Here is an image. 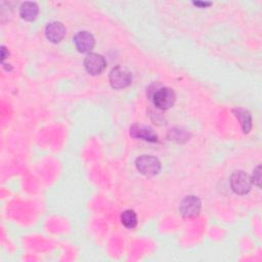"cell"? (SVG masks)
<instances>
[{"label":"cell","mask_w":262,"mask_h":262,"mask_svg":"<svg viewBox=\"0 0 262 262\" xmlns=\"http://www.w3.org/2000/svg\"><path fill=\"white\" fill-rule=\"evenodd\" d=\"M135 165L137 170L142 175L148 176V177L157 175L161 169L160 161L152 156H146V155H143L137 158Z\"/></svg>","instance_id":"6da1fadb"},{"label":"cell","mask_w":262,"mask_h":262,"mask_svg":"<svg viewBox=\"0 0 262 262\" xmlns=\"http://www.w3.org/2000/svg\"><path fill=\"white\" fill-rule=\"evenodd\" d=\"M132 75L128 69L117 66L110 73V83L114 89H123L130 85Z\"/></svg>","instance_id":"7a4b0ae2"},{"label":"cell","mask_w":262,"mask_h":262,"mask_svg":"<svg viewBox=\"0 0 262 262\" xmlns=\"http://www.w3.org/2000/svg\"><path fill=\"white\" fill-rule=\"evenodd\" d=\"M175 99V92L168 87L159 88L152 95V102L160 110L170 108L174 104Z\"/></svg>","instance_id":"3957f363"},{"label":"cell","mask_w":262,"mask_h":262,"mask_svg":"<svg viewBox=\"0 0 262 262\" xmlns=\"http://www.w3.org/2000/svg\"><path fill=\"white\" fill-rule=\"evenodd\" d=\"M252 180L248 174L243 171H235L230 177V186L237 194H246L250 191Z\"/></svg>","instance_id":"277c9868"},{"label":"cell","mask_w":262,"mask_h":262,"mask_svg":"<svg viewBox=\"0 0 262 262\" xmlns=\"http://www.w3.org/2000/svg\"><path fill=\"white\" fill-rule=\"evenodd\" d=\"M201 210V201L195 195L185 196L179 206V212L183 217L191 218L196 216Z\"/></svg>","instance_id":"5b68a950"},{"label":"cell","mask_w":262,"mask_h":262,"mask_svg":"<svg viewBox=\"0 0 262 262\" xmlns=\"http://www.w3.org/2000/svg\"><path fill=\"white\" fill-rule=\"evenodd\" d=\"M106 62L102 55L97 53H89L84 60L86 71L91 75H99L105 69Z\"/></svg>","instance_id":"8992f818"},{"label":"cell","mask_w":262,"mask_h":262,"mask_svg":"<svg viewBox=\"0 0 262 262\" xmlns=\"http://www.w3.org/2000/svg\"><path fill=\"white\" fill-rule=\"evenodd\" d=\"M74 43L76 45V48L84 53V52H89L93 47H94V37L86 31L79 32L75 35L74 37Z\"/></svg>","instance_id":"52a82bcc"},{"label":"cell","mask_w":262,"mask_h":262,"mask_svg":"<svg viewBox=\"0 0 262 262\" xmlns=\"http://www.w3.org/2000/svg\"><path fill=\"white\" fill-rule=\"evenodd\" d=\"M45 35L49 41L53 43H58L66 35V28L59 21L50 23L45 29Z\"/></svg>","instance_id":"ba28073f"},{"label":"cell","mask_w":262,"mask_h":262,"mask_svg":"<svg viewBox=\"0 0 262 262\" xmlns=\"http://www.w3.org/2000/svg\"><path fill=\"white\" fill-rule=\"evenodd\" d=\"M130 134L133 137L141 138L146 141L156 142L158 141V136L152 132V130L148 127H139V126H133L130 129Z\"/></svg>","instance_id":"9c48e42d"},{"label":"cell","mask_w":262,"mask_h":262,"mask_svg":"<svg viewBox=\"0 0 262 262\" xmlns=\"http://www.w3.org/2000/svg\"><path fill=\"white\" fill-rule=\"evenodd\" d=\"M39 12V7L35 2H25L20 5L19 14L23 19L32 21L34 20Z\"/></svg>","instance_id":"30bf717a"},{"label":"cell","mask_w":262,"mask_h":262,"mask_svg":"<svg viewBox=\"0 0 262 262\" xmlns=\"http://www.w3.org/2000/svg\"><path fill=\"white\" fill-rule=\"evenodd\" d=\"M233 112L235 113L236 118H238V120L241 121L242 127H243V131L245 133H248L251 130L252 127V117L251 114L248 111L242 110V108H236L233 110Z\"/></svg>","instance_id":"8fae6325"},{"label":"cell","mask_w":262,"mask_h":262,"mask_svg":"<svg viewBox=\"0 0 262 262\" xmlns=\"http://www.w3.org/2000/svg\"><path fill=\"white\" fill-rule=\"evenodd\" d=\"M121 221L127 228H134L137 224V217L134 211L126 210L121 215Z\"/></svg>","instance_id":"7c38bea8"},{"label":"cell","mask_w":262,"mask_h":262,"mask_svg":"<svg viewBox=\"0 0 262 262\" xmlns=\"http://www.w3.org/2000/svg\"><path fill=\"white\" fill-rule=\"evenodd\" d=\"M260 179H261V172H260V166H258L253 173V182L256 183L258 186H260Z\"/></svg>","instance_id":"4fadbf2b"},{"label":"cell","mask_w":262,"mask_h":262,"mask_svg":"<svg viewBox=\"0 0 262 262\" xmlns=\"http://www.w3.org/2000/svg\"><path fill=\"white\" fill-rule=\"evenodd\" d=\"M1 57H2V60H4L5 58H6V54H8V53H6V48L4 47V46H2V49H1Z\"/></svg>","instance_id":"5bb4252c"},{"label":"cell","mask_w":262,"mask_h":262,"mask_svg":"<svg viewBox=\"0 0 262 262\" xmlns=\"http://www.w3.org/2000/svg\"><path fill=\"white\" fill-rule=\"evenodd\" d=\"M193 4H195V5H201V6H205V7L211 5L210 2H194Z\"/></svg>","instance_id":"9a60e30c"}]
</instances>
